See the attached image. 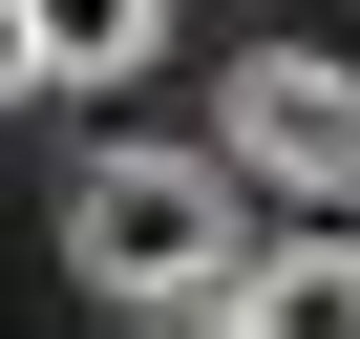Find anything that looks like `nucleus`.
I'll return each instance as SVG.
<instances>
[{
  "instance_id": "2",
  "label": "nucleus",
  "mask_w": 360,
  "mask_h": 339,
  "mask_svg": "<svg viewBox=\"0 0 360 339\" xmlns=\"http://www.w3.org/2000/svg\"><path fill=\"white\" fill-rule=\"evenodd\" d=\"M212 170L276 191V212H360V64H339V43H233V85H212Z\"/></svg>"
},
{
  "instance_id": "1",
  "label": "nucleus",
  "mask_w": 360,
  "mask_h": 339,
  "mask_svg": "<svg viewBox=\"0 0 360 339\" xmlns=\"http://www.w3.org/2000/svg\"><path fill=\"white\" fill-rule=\"evenodd\" d=\"M64 276L127 297V318L212 297V276H233V170H212V148H85V170H64Z\"/></svg>"
},
{
  "instance_id": "4",
  "label": "nucleus",
  "mask_w": 360,
  "mask_h": 339,
  "mask_svg": "<svg viewBox=\"0 0 360 339\" xmlns=\"http://www.w3.org/2000/svg\"><path fill=\"white\" fill-rule=\"evenodd\" d=\"M22 43H43V85H127L169 43V0H22Z\"/></svg>"
},
{
  "instance_id": "3",
  "label": "nucleus",
  "mask_w": 360,
  "mask_h": 339,
  "mask_svg": "<svg viewBox=\"0 0 360 339\" xmlns=\"http://www.w3.org/2000/svg\"><path fill=\"white\" fill-rule=\"evenodd\" d=\"M212 297H233V339H360V234H297V255H233Z\"/></svg>"
},
{
  "instance_id": "6",
  "label": "nucleus",
  "mask_w": 360,
  "mask_h": 339,
  "mask_svg": "<svg viewBox=\"0 0 360 339\" xmlns=\"http://www.w3.org/2000/svg\"><path fill=\"white\" fill-rule=\"evenodd\" d=\"M148 339H233V297H169V318H148Z\"/></svg>"
},
{
  "instance_id": "5",
  "label": "nucleus",
  "mask_w": 360,
  "mask_h": 339,
  "mask_svg": "<svg viewBox=\"0 0 360 339\" xmlns=\"http://www.w3.org/2000/svg\"><path fill=\"white\" fill-rule=\"evenodd\" d=\"M22 85H43V43H22V0H0V106H22Z\"/></svg>"
}]
</instances>
